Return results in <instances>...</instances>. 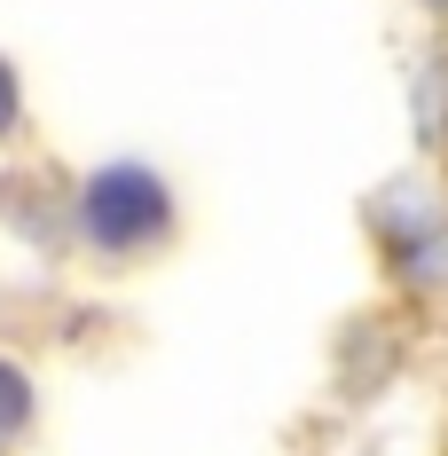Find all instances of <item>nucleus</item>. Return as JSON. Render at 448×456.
<instances>
[{
	"label": "nucleus",
	"mask_w": 448,
	"mask_h": 456,
	"mask_svg": "<svg viewBox=\"0 0 448 456\" xmlns=\"http://www.w3.org/2000/svg\"><path fill=\"white\" fill-rule=\"evenodd\" d=\"M71 213H79L87 252H102V260H142V252H158L174 236V189L158 182L150 166L118 158V166H94L87 182H79V205Z\"/></svg>",
	"instance_id": "f257e3e1"
},
{
	"label": "nucleus",
	"mask_w": 448,
	"mask_h": 456,
	"mask_svg": "<svg viewBox=\"0 0 448 456\" xmlns=\"http://www.w3.org/2000/svg\"><path fill=\"white\" fill-rule=\"evenodd\" d=\"M24 425H32V378L16 362H0V449H8Z\"/></svg>",
	"instance_id": "f03ea898"
},
{
	"label": "nucleus",
	"mask_w": 448,
	"mask_h": 456,
	"mask_svg": "<svg viewBox=\"0 0 448 456\" xmlns=\"http://www.w3.org/2000/svg\"><path fill=\"white\" fill-rule=\"evenodd\" d=\"M24 126V87H16V71L0 63V134H16Z\"/></svg>",
	"instance_id": "7ed1b4c3"
}]
</instances>
